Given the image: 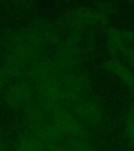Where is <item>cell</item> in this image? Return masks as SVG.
Masks as SVG:
<instances>
[{
  "label": "cell",
  "instance_id": "obj_9",
  "mask_svg": "<svg viewBox=\"0 0 134 151\" xmlns=\"http://www.w3.org/2000/svg\"><path fill=\"white\" fill-rule=\"evenodd\" d=\"M7 80H8V76L5 73L4 69L0 67V89H2L6 84Z\"/></svg>",
  "mask_w": 134,
  "mask_h": 151
},
{
  "label": "cell",
  "instance_id": "obj_3",
  "mask_svg": "<svg viewBox=\"0 0 134 151\" xmlns=\"http://www.w3.org/2000/svg\"><path fill=\"white\" fill-rule=\"evenodd\" d=\"M28 31L42 47L53 43L57 38L53 26L45 21H37Z\"/></svg>",
  "mask_w": 134,
  "mask_h": 151
},
{
  "label": "cell",
  "instance_id": "obj_7",
  "mask_svg": "<svg viewBox=\"0 0 134 151\" xmlns=\"http://www.w3.org/2000/svg\"><path fill=\"white\" fill-rule=\"evenodd\" d=\"M113 71H115V73H117L118 75L120 77L122 78V80H124L125 82L128 83H133V78L130 72H129L127 68H125L123 65H121L119 64L114 63L111 67Z\"/></svg>",
  "mask_w": 134,
  "mask_h": 151
},
{
  "label": "cell",
  "instance_id": "obj_1",
  "mask_svg": "<svg viewBox=\"0 0 134 151\" xmlns=\"http://www.w3.org/2000/svg\"><path fill=\"white\" fill-rule=\"evenodd\" d=\"M32 89L25 81H17L10 85L4 94L6 103L12 109H20L30 103Z\"/></svg>",
  "mask_w": 134,
  "mask_h": 151
},
{
  "label": "cell",
  "instance_id": "obj_10",
  "mask_svg": "<svg viewBox=\"0 0 134 151\" xmlns=\"http://www.w3.org/2000/svg\"><path fill=\"white\" fill-rule=\"evenodd\" d=\"M0 151H6L4 147V144H3L2 139L1 136H0Z\"/></svg>",
  "mask_w": 134,
  "mask_h": 151
},
{
  "label": "cell",
  "instance_id": "obj_2",
  "mask_svg": "<svg viewBox=\"0 0 134 151\" xmlns=\"http://www.w3.org/2000/svg\"><path fill=\"white\" fill-rule=\"evenodd\" d=\"M52 122L62 134L78 135L82 133V126L70 113L56 108L53 112Z\"/></svg>",
  "mask_w": 134,
  "mask_h": 151
},
{
  "label": "cell",
  "instance_id": "obj_5",
  "mask_svg": "<svg viewBox=\"0 0 134 151\" xmlns=\"http://www.w3.org/2000/svg\"><path fill=\"white\" fill-rule=\"evenodd\" d=\"M75 113L80 118L89 123H96L101 120V113L95 104L85 101L75 106Z\"/></svg>",
  "mask_w": 134,
  "mask_h": 151
},
{
  "label": "cell",
  "instance_id": "obj_4",
  "mask_svg": "<svg viewBox=\"0 0 134 151\" xmlns=\"http://www.w3.org/2000/svg\"><path fill=\"white\" fill-rule=\"evenodd\" d=\"M3 69L8 78L20 79L26 73V61L10 53L5 57Z\"/></svg>",
  "mask_w": 134,
  "mask_h": 151
},
{
  "label": "cell",
  "instance_id": "obj_6",
  "mask_svg": "<svg viewBox=\"0 0 134 151\" xmlns=\"http://www.w3.org/2000/svg\"><path fill=\"white\" fill-rule=\"evenodd\" d=\"M15 151H46V145L31 133L18 139Z\"/></svg>",
  "mask_w": 134,
  "mask_h": 151
},
{
  "label": "cell",
  "instance_id": "obj_8",
  "mask_svg": "<svg viewBox=\"0 0 134 151\" xmlns=\"http://www.w3.org/2000/svg\"><path fill=\"white\" fill-rule=\"evenodd\" d=\"M126 127L128 134L131 137L134 138V116L129 119Z\"/></svg>",
  "mask_w": 134,
  "mask_h": 151
}]
</instances>
